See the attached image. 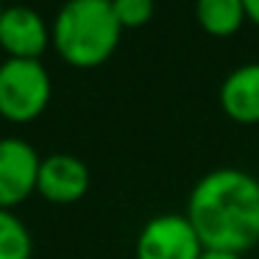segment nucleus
<instances>
[{
    "label": "nucleus",
    "instance_id": "1",
    "mask_svg": "<svg viewBox=\"0 0 259 259\" xmlns=\"http://www.w3.org/2000/svg\"><path fill=\"white\" fill-rule=\"evenodd\" d=\"M187 220L203 248L242 253L259 242V179L240 167L209 170L192 187Z\"/></svg>",
    "mask_w": 259,
    "mask_h": 259
},
{
    "label": "nucleus",
    "instance_id": "2",
    "mask_svg": "<svg viewBox=\"0 0 259 259\" xmlns=\"http://www.w3.org/2000/svg\"><path fill=\"white\" fill-rule=\"evenodd\" d=\"M120 34L123 28L112 12V0H67L51 25L59 56L73 67L103 64L117 51Z\"/></svg>",
    "mask_w": 259,
    "mask_h": 259
},
{
    "label": "nucleus",
    "instance_id": "3",
    "mask_svg": "<svg viewBox=\"0 0 259 259\" xmlns=\"http://www.w3.org/2000/svg\"><path fill=\"white\" fill-rule=\"evenodd\" d=\"M51 101V75L39 59H6L0 64V114L12 123L39 117Z\"/></svg>",
    "mask_w": 259,
    "mask_h": 259
},
{
    "label": "nucleus",
    "instance_id": "4",
    "mask_svg": "<svg viewBox=\"0 0 259 259\" xmlns=\"http://www.w3.org/2000/svg\"><path fill=\"white\" fill-rule=\"evenodd\" d=\"M206 251L187 214H156L140 229L137 259H201Z\"/></svg>",
    "mask_w": 259,
    "mask_h": 259
},
{
    "label": "nucleus",
    "instance_id": "5",
    "mask_svg": "<svg viewBox=\"0 0 259 259\" xmlns=\"http://www.w3.org/2000/svg\"><path fill=\"white\" fill-rule=\"evenodd\" d=\"M39 153L20 137L0 140V209H12L36 190Z\"/></svg>",
    "mask_w": 259,
    "mask_h": 259
},
{
    "label": "nucleus",
    "instance_id": "6",
    "mask_svg": "<svg viewBox=\"0 0 259 259\" xmlns=\"http://www.w3.org/2000/svg\"><path fill=\"white\" fill-rule=\"evenodd\" d=\"M51 42V28L31 6H6L0 14V48L9 59H39Z\"/></svg>",
    "mask_w": 259,
    "mask_h": 259
},
{
    "label": "nucleus",
    "instance_id": "7",
    "mask_svg": "<svg viewBox=\"0 0 259 259\" xmlns=\"http://www.w3.org/2000/svg\"><path fill=\"white\" fill-rule=\"evenodd\" d=\"M90 190V167L73 153H53L42 159L36 192L53 203H73Z\"/></svg>",
    "mask_w": 259,
    "mask_h": 259
},
{
    "label": "nucleus",
    "instance_id": "8",
    "mask_svg": "<svg viewBox=\"0 0 259 259\" xmlns=\"http://www.w3.org/2000/svg\"><path fill=\"white\" fill-rule=\"evenodd\" d=\"M220 106L234 123H259V62L234 67L220 84Z\"/></svg>",
    "mask_w": 259,
    "mask_h": 259
},
{
    "label": "nucleus",
    "instance_id": "9",
    "mask_svg": "<svg viewBox=\"0 0 259 259\" xmlns=\"http://www.w3.org/2000/svg\"><path fill=\"white\" fill-rule=\"evenodd\" d=\"M195 20L209 36H234L248 17L242 0H195Z\"/></svg>",
    "mask_w": 259,
    "mask_h": 259
},
{
    "label": "nucleus",
    "instance_id": "10",
    "mask_svg": "<svg viewBox=\"0 0 259 259\" xmlns=\"http://www.w3.org/2000/svg\"><path fill=\"white\" fill-rule=\"evenodd\" d=\"M34 242L25 223L9 209H0V259H31Z\"/></svg>",
    "mask_w": 259,
    "mask_h": 259
},
{
    "label": "nucleus",
    "instance_id": "11",
    "mask_svg": "<svg viewBox=\"0 0 259 259\" xmlns=\"http://www.w3.org/2000/svg\"><path fill=\"white\" fill-rule=\"evenodd\" d=\"M153 0H112V12L120 28H140L153 17Z\"/></svg>",
    "mask_w": 259,
    "mask_h": 259
},
{
    "label": "nucleus",
    "instance_id": "12",
    "mask_svg": "<svg viewBox=\"0 0 259 259\" xmlns=\"http://www.w3.org/2000/svg\"><path fill=\"white\" fill-rule=\"evenodd\" d=\"M242 6H245V17L259 25V0H242Z\"/></svg>",
    "mask_w": 259,
    "mask_h": 259
},
{
    "label": "nucleus",
    "instance_id": "13",
    "mask_svg": "<svg viewBox=\"0 0 259 259\" xmlns=\"http://www.w3.org/2000/svg\"><path fill=\"white\" fill-rule=\"evenodd\" d=\"M201 259H242V256L240 253H231V251H212V248H206L201 253Z\"/></svg>",
    "mask_w": 259,
    "mask_h": 259
},
{
    "label": "nucleus",
    "instance_id": "14",
    "mask_svg": "<svg viewBox=\"0 0 259 259\" xmlns=\"http://www.w3.org/2000/svg\"><path fill=\"white\" fill-rule=\"evenodd\" d=\"M3 9H6V6H3V3H0V14H3Z\"/></svg>",
    "mask_w": 259,
    "mask_h": 259
}]
</instances>
